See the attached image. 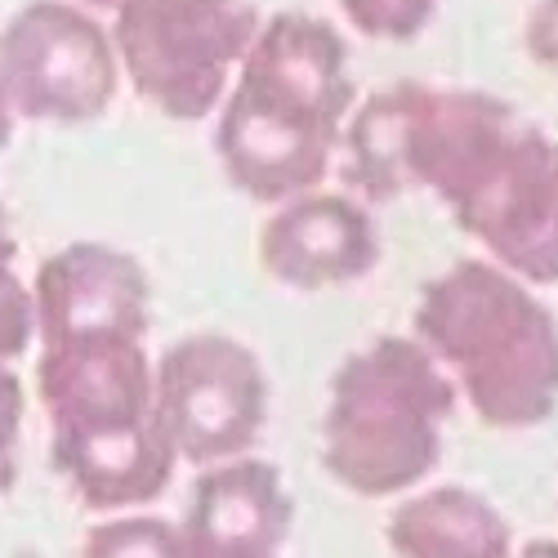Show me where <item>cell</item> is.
Instances as JSON below:
<instances>
[{
  "mask_svg": "<svg viewBox=\"0 0 558 558\" xmlns=\"http://www.w3.org/2000/svg\"><path fill=\"white\" fill-rule=\"evenodd\" d=\"M76 558H183L179 523L161 514H112L81 536Z\"/></svg>",
  "mask_w": 558,
  "mask_h": 558,
  "instance_id": "cell-13",
  "label": "cell"
},
{
  "mask_svg": "<svg viewBox=\"0 0 558 558\" xmlns=\"http://www.w3.org/2000/svg\"><path fill=\"white\" fill-rule=\"evenodd\" d=\"M23 415H27V393L14 362H0V500L14 492L19 478V442H23Z\"/></svg>",
  "mask_w": 558,
  "mask_h": 558,
  "instance_id": "cell-16",
  "label": "cell"
},
{
  "mask_svg": "<svg viewBox=\"0 0 558 558\" xmlns=\"http://www.w3.org/2000/svg\"><path fill=\"white\" fill-rule=\"evenodd\" d=\"M36 344L138 340L153 336V282L130 251L108 242H72L45 255L32 282Z\"/></svg>",
  "mask_w": 558,
  "mask_h": 558,
  "instance_id": "cell-9",
  "label": "cell"
},
{
  "mask_svg": "<svg viewBox=\"0 0 558 558\" xmlns=\"http://www.w3.org/2000/svg\"><path fill=\"white\" fill-rule=\"evenodd\" d=\"M411 336L434 353L478 425L514 434L558 411V317L532 282L487 255L429 277Z\"/></svg>",
  "mask_w": 558,
  "mask_h": 558,
  "instance_id": "cell-4",
  "label": "cell"
},
{
  "mask_svg": "<svg viewBox=\"0 0 558 558\" xmlns=\"http://www.w3.org/2000/svg\"><path fill=\"white\" fill-rule=\"evenodd\" d=\"M36 344V304L19 272V238L0 202V362H14Z\"/></svg>",
  "mask_w": 558,
  "mask_h": 558,
  "instance_id": "cell-14",
  "label": "cell"
},
{
  "mask_svg": "<svg viewBox=\"0 0 558 558\" xmlns=\"http://www.w3.org/2000/svg\"><path fill=\"white\" fill-rule=\"evenodd\" d=\"M36 398L50 425V464L89 514L157 505L179 456L157 415V371L138 340H68L36 353Z\"/></svg>",
  "mask_w": 558,
  "mask_h": 558,
  "instance_id": "cell-3",
  "label": "cell"
},
{
  "mask_svg": "<svg viewBox=\"0 0 558 558\" xmlns=\"http://www.w3.org/2000/svg\"><path fill=\"white\" fill-rule=\"evenodd\" d=\"M76 5H85V10H117L121 0H76Z\"/></svg>",
  "mask_w": 558,
  "mask_h": 558,
  "instance_id": "cell-20",
  "label": "cell"
},
{
  "mask_svg": "<svg viewBox=\"0 0 558 558\" xmlns=\"http://www.w3.org/2000/svg\"><path fill=\"white\" fill-rule=\"evenodd\" d=\"M14 130H19V112H14L10 95H5V81H0V153L14 144Z\"/></svg>",
  "mask_w": 558,
  "mask_h": 558,
  "instance_id": "cell-18",
  "label": "cell"
},
{
  "mask_svg": "<svg viewBox=\"0 0 558 558\" xmlns=\"http://www.w3.org/2000/svg\"><path fill=\"white\" fill-rule=\"evenodd\" d=\"M295 527L287 478L264 456H238L197 470L179 519L183 558H282Z\"/></svg>",
  "mask_w": 558,
  "mask_h": 558,
  "instance_id": "cell-11",
  "label": "cell"
},
{
  "mask_svg": "<svg viewBox=\"0 0 558 558\" xmlns=\"http://www.w3.org/2000/svg\"><path fill=\"white\" fill-rule=\"evenodd\" d=\"M380 228L353 193H300L259 228V268L287 291H336L380 268Z\"/></svg>",
  "mask_w": 558,
  "mask_h": 558,
  "instance_id": "cell-10",
  "label": "cell"
},
{
  "mask_svg": "<svg viewBox=\"0 0 558 558\" xmlns=\"http://www.w3.org/2000/svg\"><path fill=\"white\" fill-rule=\"evenodd\" d=\"M255 0H121L112 40L121 76L166 121H210L259 36Z\"/></svg>",
  "mask_w": 558,
  "mask_h": 558,
  "instance_id": "cell-6",
  "label": "cell"
},
{
  "mask_svg": "<svg viewBox=\"0 0 558 558\" xmlns=\"http://www.w3.org/2000/svg\"><path fill=\"white\" fill-rule=\"evenodd\" d=\"M344 23L366 40H415L438 19L442 0H336Z\"/></svg>",
  "mask_w": 558,
  "mask_h": 558,
  "instance_id": "cell-15",
  "label": "cell"
},
{
  "mask_svg": "<svg viewBox=\"0 0 558 558\" xmlns=\"http://www.w3.org/2000/svg\"><path fill=\"white\" fill-rule=\"evenodd\" d=\"M456 407V385L415 336L366 340L331 371L322 470L362 500H393L425 487L442 464Z\"/></svg>",
  "mask_w": 558,
  "mask_h": 558,
  "instance_id": "cell-5",
  "label": "cell"
},
{
  "mask_svg": "<svg viewBox=\"0 0 558 558\" xmlns=\"http://www.w3.org/2000/svg\"><path fill=\"white\" fill-rule=\"evenodd\" d=\"M340 179L366 206L429 193L492 264L558 287V138L492 89H371L344 125Z\"/></svg>",
  "mask_w": 558,
  "mask_h": 558,
  "instance_id": "cell-1",
  "label": "cell"
},
{
  "mask_svg": "<svg viewBox=\"0 0 558 558\" xmlns=\"http://www.w3.org/2000/svg\"><path fill=\"white\" fill-rule=\"evenodd\" d=\"M157 415L179 464L251 456L268 425V371L259 353L223 331H193L157 362Z\"/></svg>",
  "mask_w": 558,
  "mask_h": 558,
  "instance_id": "cell-8",
  "label": "cell"
},
{
  "mask_svg": "<svg viewBox=\"0 0 558 558\" xmlns=\"http://www.w3.org/2000/svg\"><path fill=\"white\" fill-rule=\"evenodd\" d=\"M514 558H558V541H549V536L527 541V545H519V549H514Z\"/></svg>",
  "mask_w": 558,
  "mask_h": 558,
  "instance_id": "cell-19",
  "label": "cell"
},
{
  "mask_svg": "<svg viewBox=\"0 0 558 558\" xmlns=\"http://www.w3.org/2000/svg\"><path fill=\"white\" fill-rule=\"evenodd\" d=\"M0 81L36 125H95L112 112L121 59L112 27L76 0H27L0 27Z\"/></svg>",
  "mask_w": 558,
  "mask_h": 558,
  "instance_id": "cell-7",
  "label": "cell"
},
{
  "mask_svg": "<svg viewBox=\"0 0 558 558\" xmlns=\"http://www.w3.org/2000/svg\"><path fill=\"white\" fill-rule=\"evenodd\" d=\"M523 50L536 68L558 72V0H536L523 23Z\"/></svg>",
  "mask_w": 558,
  "mask_h": 558,
  "instance_id": "cell-17",
  "label": "cell"
},
{
  "mask_svg": "<svg viewBox=\"0 0 558 558\" xmlns=\"http://www.w3.org/2000/svg\"><path fill=\"white\" fill-rule=\"evenodd\" d=\"M393 558H514V527L500 509L460 483L407 492L385 523Z\"/></svg>",
  "mask_w": 558,
  "mask_h": 558,
  "instance_id": "cell-12",
  "label": "cell"
},
{
  "mask_svg": "<svg viewBox=\"0 0 558 558\" xmlns=\"http://www.w3.org/2000/svg\"><path fill=\"white\" fill-rule=\"evenodd\" d=\"M353 108L340 27L304 10L268 14L215 112V157L242 197L282 206L327 183Z\"/></svg>",
  "mask_w": 558,
  "mask_h": 558,
  "instance_id": "cell-2",
  "label": "cell"
}]
</instances>
